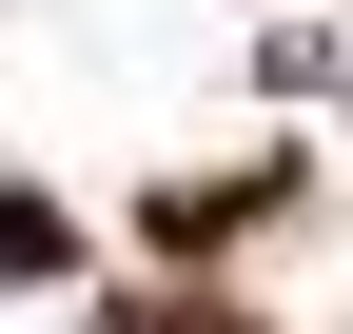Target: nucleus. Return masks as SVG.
<instances>
[{
    "label": "nucleus",
    "instance_id": "nucleus-1",
    "mask_svg": "<svg viewBox=\"0 0 353 334\" xmlns=\"http://www.w3.org/2000/svg\"><path fill=\"white\" fill-rule=\"evenodd\" d=\"M39 275H79V217H59V197H20V177H0V295H39Z\"/></svg>",
    "mask_w": 353,
    "mask_h": 334
},
{
    "label": "nucleus",
    "instance_id": "nucleus-2",
    "mask_svg": "<svg viewBox=\"0 0 353 334\" xmlns=\"http://www.w3.org/2000/svg\"><path fill=\"white\" fill-rule=\"evenodd\" d=\"M176 334H236V315H176Z\"/></svg>",
    "mask_w": 353,
    "mask_h": 334
}]
</instances>
